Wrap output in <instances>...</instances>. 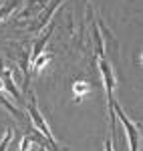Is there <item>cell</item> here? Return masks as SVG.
I'll use <instances>...</instances> for the list:
<instances>
[{
  "label": "cell",
  "instance_id": "obj_5",
  "mask_svg": "<svg viewBox=\"0 0 143 151\" xmlns=\"http://www.w3.org/2000/svg\"><path fill=\"white\" fill-rule=\"evenodd\" d=\"M47 0H32V4H45Z\"/></svg>",
  "mask_w": 143,
  "mask_h": 151
},
{
  "label": "cell",
  "instance_id": "obj_4",
  "mask_svg": "<svg viewBox=\"0 0 143 151\" xmlns=\"http://www.w3.org/2000/svg\"><path fill=\"white\" fill-rule=\"evenodd\" d=\"M48 58H50V55H45V57H38L36 58V63H34V69L36 70H42V67L48 63Z\"/></svg>",
  "mask_w": 143,
  "mask_h": 151
},
{
  "label": "cell",
  "instance_id": "obj_2",
  "mask_svg": "<svg viewBox=\"0 0 143 151\" xmlns=\"http://www.w3.org/2000/svg\"><path fill=\"white\" fill-rule=\"evenodd\" d=\"M73 89H75V95H77V99H81V97H83L87 91H91V87H89V85H87L85 81L75 83V87H73Z\"/></svg>",
  "mask_w": 143,
  "mask_h": 151
},
{
  "label": "cell",
  "instance_id": "obj_3",
  "mask_svg": "<svg viewBox=\"0 0 143 151\" xmlns=\"http://www.w3.org/2000/svg\"><path fill=\"white\" fill-rule=\"evenodd\" d=\"M18 2H20V0H6V4L0 8V20H2V16H6V14H8L10 10H14Z\"/></svg>",
  "mask_w": 143,
  "mask_h": 151
},
{
  "label": "cell",
  "instance_id": "obj_1",
  "mask_svg": "<svg viewBox=\"0 0 143 151\" xmlns=\"http://www.w3.org/2000/svg\"><path fill=\"white\" fill-rule=\"evenodd\" d=\"M115 111L119 113V117H121V121H123V125L127 127V133H129V139H131V151H137V129L133 127V123L125 117V113L121 111L119 107H115Z\"/></svg>",
  "mask_w": 143,
  "mask_h": 151
}]
</instances>
